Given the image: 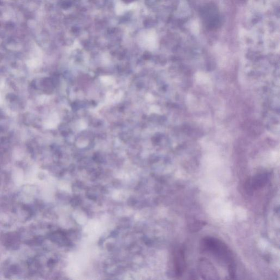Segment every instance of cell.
<instances>
[{
	"instance_id": "obj_5",
	"label": "cell",
	"mask_w": 280,
	"mask_h": 280,
	"mask_svg": "<svg viewBox=\"0 0 280 280\" xmlns=\"http://www.w3.org/2000/svg\"><path fill=\"white\" fill-rule=\"evenodd\" d=\"M204 225L205 223H202L201 221H196H196L190 224L189 227L191 229L192 231H196L202 228Z\"/></svg>"
},
{
	"instance_id": "obj_1",
	"label": "cell",
	"mask_w": 280,
	"mask_h": 280,
	"mask_svg": "<svg viewBox=\"0 0 280 280\" xmlns=\"http://www.w3.org/2000/svg\"><path fill=\"white\" fill-rule=\"evenodd\" d=\"M201 247L203 251L210 253L218 260L227 264L228 270L236 269L233 253L222 241L216 238L206 237L202 240Z\"/></svg>"
},
{
	"instance_id": "obj_3",
	"label": "cell",
	"mask_w": 280,
	"mask_h": 280,
	"mask_svg": "<svg viewBox=\"0 0 280 280\" xmlns=\"http://www.w3.org/2000/svg\"><path fill=\"white\" fill-rule=\"evenodd\" d=\"M199 271L203 279H219V275L215 267L211 262L205 258H201L199 261Z\"/></svg>"
},
{
	"instance_id": "obj_2",
	"label": "cell",
	"mask_w": 280,
	"mask_h": 280,
	"mask_svg": "<svg viewBox=\"0 0 280 280\" xmlns=\"http://www.w3.org/2000/svg\"><path fill=\"white\" fill-rule=\"evenodd\" d=\"M269 180V175L267 173L255 175L246 182L245 188L247 192L252 193L254 190L264 187Z\"/></svg>"
},
{
	"instance_id": "obj_4",
	"label": "cell",
	"mask_w": 280,
	"mask_h": 280,
	"mask_svg": "<svg viewBox=\"0 0 280 280\" xmlns=\"http://www.w3.org/2000/svg\"><path fill=\"white\" fill-rule=\"evenodd\" d=\"M174 269L176 276H182L186 270L185 251L182 247L178 248L174 254Z\"/></svg>"
}]
</instances>
